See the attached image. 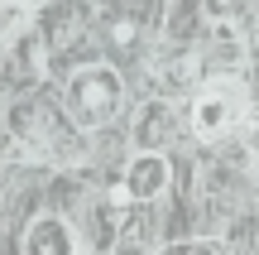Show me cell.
I'll use <instances>...</instances> for the list:
<instances>
[{"mask_svg": "<svg viewBox=\"0 0 259 255\" xmlns=\"http://www.w3.org/2000/svg\"><path fill=\"white\" fill-rule=\"evenodd\" d=\"M24 255H77V241L67 231V222L58 217H38L24 236Z\"/></svg>", "mask_w": 259, "mask_h": 255, "instance_id": "277c9868", "label": "cell"}, {"mask_svg": "<svg viewBox=\"0 0 259 255\" xmlns=\"http://www.w3.org/2000/svg\"><path fill=\"white\" fill-rule=\"evenodd\" d=\"M67 111H72L77 125H87V130H96V125H106L115 111H120V77H115V67H82V72L67 82Z\"/></svg>", "mask_w": 259, "mask_h": 255, "instance_id": "6da1fadb", "label": "cell"}, {"mask_svg": "<svg viewBox=\"0 0 259 255\" xmlns=\"http://www.w3.org/2000/svg\"><path fill=\"white\" fill-rule=\"evenodd\" d=\"M125 188H130V198L135 202H149V198H158V193L168 188V159L163 154H135L130 159V173H125Z\"/></svg>", "mask_w": 259, "mask_h": 255, "instance_id": "3957f363", "label": "cell"}, {"mask_svg": "<svg viewBox=\"0 0 259 255\" xmlns=\"http://www.w3.org/2000/svg\"><path fill=\"white\" fill-rule=\"evenodd\" d=\"M240 111H245V92L235 82H211L192 101V130L202 135V140H221V135L240 121Z\"/></svg>", "mask_w": 259, "mask_h": 255, "instance_id": "7a4b0ae2", "label": "cell"}]
</instances>
